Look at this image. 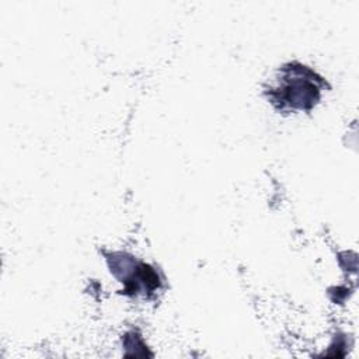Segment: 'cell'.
<instances>
[{
  "label": "cell",
  "mask_w": 359,
  "mask_h": 359,
  "mask_svg": "<svg viewBox=\"0 0 359 359\" xmlns=\"http://www.w3.org/2000/svg\"><path fill=\"white\" fill-rule=\"evenodd\" d=\"M313 79L314 74L304 66L287 70L282 86L275 90L276 101L297 109L313 107L320 95V90Z\"/></svg>",
  "instance_id": "6da1fadb"
}]
</instances>
